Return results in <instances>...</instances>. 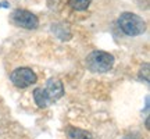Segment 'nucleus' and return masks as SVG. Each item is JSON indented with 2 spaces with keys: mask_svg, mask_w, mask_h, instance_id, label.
<instances>
[{
  "mask_svg": "<svg viewBox=\"0 0 150 139\" xmlns=\"http://www.w3.org/2000/svg\"><path fill=\"white\" fill-rule=\"evenodd\" d=\"M13 22L21 28L25 29H35L39 25V20L35 14H32L31 11L27 10H16L11 16Z\"/></svg>",
  "mask_w": 150,
  "mask_h": 139,
  "instance_id": "nucleus-4",
  "label": "nucleus"
},
{
  "mask_svg": "<svg viewBox=\"0 0 150 139\" xmlns=\"http://www.w3.org/2000/svg\"><path fill=\"white\" fill-rule=\"evenodd\" d=\"M118 27L128 36H138L146 31V22L138 14L122 13L118 18Z\"/></svg>",
  "mask_w": 150,
  "mask_h": 139,
  "instance_id": "nucleus-1",
  "label": "nucleus"
},
{
  "mask_svg": "<svg viewBox=\"0 0 150 139\" xmlns=\"http://www.w3.org/2000/svg\"><path fill=\"white\" fill-rule=\"evenodd\" d=\"M33 99H35L36 104L40 107V109H45V107H47L49 104L52 103L43 88H38V89H35V92H33Z\"/></svg>",
  "mask_w": 150,
  "mask_h": 139,
  "instance_id": "nucleus-6",
  "label": "nucleus"
},
{
  "mask_svg": "<svg viewBox=\"0 0 150 139\" xmlns=\"http://www.w3.org/2000/svg\"><path fill=\"white\" fill-rule=\"evenodd\" d=\"M68 136L70 139H93L91 132L79 128H68Z\"/></svg>",
  "mask_w": 150,
  "mask_h": 139,
  "instance_id": "nucleus-7",
  "label": "nucleus"
},
{
  "mask_svg": "<svg viewBox=\"0 0 150 139\" xmlns=\"http://www.w3.org/2000/svg\"><path fill=\"white\" fill-rule=\"evenodd\" d=\"M86 64H88V68L93 72H106L108 70H111L114 64V57L107 52L95 50L88 56Z\"/></svg>",
  "mask_w": 150,
  "mask_h": 139,
  "instance_id": "nucleus-2",
  "label": "nucleus"
},
{
  "mask_svg": "<svg viewBox=\"0 0 150 139\" xmlns=\"http://www.w3.org/2000/svg\"><path fill=\"white\" fill-rule=\"evenodd\" d=\"M92 0H68V4L76 11H83L91 6Z\"/></svg>",
  "mask_w": 150,
  "mask_h": 139,
  "instance_id": "nucleus-8",
  "label": "nucleus"
},
{
  "mask_svg": "<svg viewBox=\"0 0 150 139\" xmlns=\"http://www.w3.org/2000/svg\"><path fill=\"white\" fill-rule=\"evenodd\" d=\"M43 89H45L46 95L49 96V99H50L52 103L56 102V100H59L60 97L63 96V93H64L63 84H61V81H59V79H49L47 84H46V88H43Z\"/></svg>",
  "mask_w": 150,
  "mask_h": 139,
  "instance_id": "nucleus-5",
  "label": "nucleus"
},
{
  "mask_svg": "<svg viewBox=\"0 0 150 139\" xmlns=\"http://www.w3.org/2000/svg\"><path fill=\"white\" fill-rule=\"evenodd\" d=\"M10 79L17 88H28V86L33 85L38 78L36 74L31 68L21 67V68H16L11 72Z\"/></svg>",
  "mask_w": 150,
  "mask_h": 139,
  "instance_id": "nucleus-3",
  "label": "nucleus"
}]
</instances>
